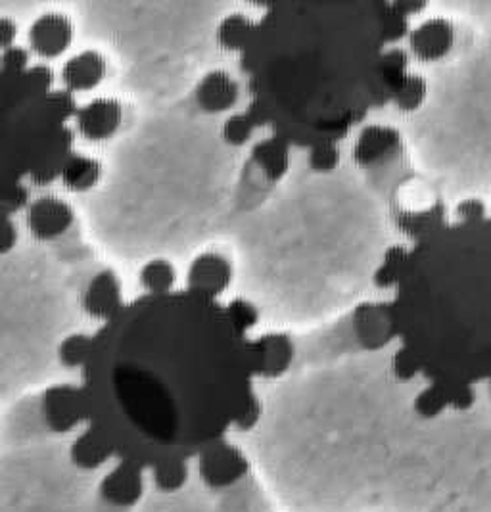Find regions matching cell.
I'll use <instances>...</instances> for the list:
<instances>
[{
  "mask_svg": "<svg viewBox=\"0 0 491 512\" xmlns=\"http://www.w3.org/2000/svg\"><path fill=\"white\" fill-rule=\"evenodd\" d=\"M490 219L417 242L390 302L396 338L428 384L470 386L491 373Z\"/></svg>",
  "mask_w": 491,
  "mask_h": 512,
  "instance_id": "277c9868",
  "label": "cell"
},
{
  "mask_svg": "<svg viewBox=\"0 0 491 512\" xmlns=\"http://www.w3.org/2000/svg\"><path fill=\"white\" fill-rule=\"evenodd\" d=\"M403 139L398 129L382 123H373L361 129L351 148L353 160L363 167H373L376 163L388 162L401 152Z\"/></svg>",
  "mask_w": 491,
  "mask_h": 512,
  "instance_id": "2e32d148",
  "label": "cell"
},
{
  "mask_svg": "<svg viewBox=\"0 0 491 512\" xmlns=\"http://www.w3.org/2000/svg\"><path fill=\"white\" fill-rule=\"evenodd\" d=\"M390 374L399 384H409L421 376V369H419L417 361L407 351L398 348L390 359Z\"/></svg>",
  "mask_w": 491,
  "mask_h": 512,
  "instance_id": "4dcf8cb0",
  "label": "cell"
},
{
  "mask_svg": "<svg viewBox=\"0 0 491 512\" xmlns=\"http://www.w3.org/2000/svg\"><path fill=\"white\" fill-rule=\"evenodd\" d=\"M240 87L231 73L208 71L194 89V102L206 114H225L236 106Z\"/></svg>",
  "mask_w": 491,
  "mask_h": 512,
  "instance_id": "ac0fdd59",
  "label": "cell"
},
{
  "mask_svg": "<svg viewBox=\"0 0 491 512\" xmlns=\"http://www.w3.org/2000/svg\"><path fill=\"white\" fill-rule=\"evenodd\" d=\"M474 411L290 413L259 432V463L292 512H491L490 440Z\"/></svg>",
  "mask_w": 491,
  "mask_h": 512,
  "instance_id": "7a4b0ae2",
  "label": "cell"
},
{
  "mask_svg": "<svg viewBox=\"0 0 491 512\" xmlns=\"http://www.w3.org/2000/svg\"><path fill=\"white\" fill-rule=\"evenodd\" d=\"M248 340L188 290L125 303L81 369L85 426L144 474L192 465L259 397Z\"/></svg>",
  "mask_w": 491,
  "mask_h": 512,
  "instance_id": "6da1fadb",
  "label": "cell"
},
{
  "mask_svg": "<svg viewBox=\"0 0 491 512\" xmlns=\"http://www.w3.org/2000/svg\"><path fill=\"white\" fill-rule=\"evenodd\" d=\"M18 225L12 217H0V256L10 254L18 244Z\"/></svg>",
  "mask_w": 491,
  "mask_h": 512,
  "instance_id": "836d02e7",
  "label": "cell"
},
{
  "mask_svg": "<svg viewBox=\"0 0 491 512\" xmlns=\"http://www.w3.org/2000/svg\"><path fill=\"white\" fill-rule=\"evenodd\" d=\"M75 96L54 87L45 64L20 73L0 71V217L31 202V188L60 179L73 154Z\"/></svg>",
  "mask_w": 491,
  "mask_h": 512,
  "instance_id": "5b68a950",
  "label": "cell"
},
{
  "mask_svg": "<svg viewBox=\"0 0 491 512\" xmlns=\"http://www.w3.org/2000/svg\"><path fill=\"white\" fill-rule=\"evenodd\" d=\"M73 123L79 135L91 142L110 140L123 123V106L116 98H94L77 108Z\"/></svg>",
  "mask_w": 491,
  "mask_h": 512,
  "instance_id": "7c38bea8",
  "label": "cell"
},
{
  "mask_svg": "<svg viewBox=\"0 0 491 512\" xmlns=\"http://www.w3.org/2000/svg\"><path fill=\"white\" fill-rule=\"evenodd\" d=\"M129 512H273V505L254 474L223 489L208 488L192 474L177 491H146Z\"/></svg>",
  "mask_w": 491,
  "mask_h": 512,
  "instance_id": "8992f818",
  "label": "cell"
},
{
  "mask_svg": "<svg viewBox=\"0 0 491 512\" xmlns=\"http://www.w3.org/2000/svg\"><path fill=\"white\" fill-rule=\"evenodd\" d=\"M73 41V24L66 14L47 12L39 16L29 29V47L45 58L54 60L62 56Z\"/></svg>",
  "mask_w": 491,
  "mask_h": 512,
  "instance_id": "9a60e30c",
  "label": "cell"
},
{
  "mask_svg": "<svg viewBox=\"0 0 491 512\" xmlns=\"http://www.w3.org/2000/svg\"><path fill=\"white\" fill-rule=\"evenodd\" d=\"M75 221V211L58 196H41L25 208V223L37 240L50 242L68 233Z\"/></svg>",
  "mask_w": 491,
  "mask_h": 512,
  "instance_id": "8fae6325",
  "label": "cell"
},
{
  "mask_svg": "<svg viewBox=\"0 0 491 512\" xmlns=\"http://www.w3.org/2000/svg\"><path fill=\"white\" fill-rule=\"evenodd\" d=\"M68 459L75 468L91 474H100L116 463L112 449L87 426L71 440Z\"/></svg>",
  "mask_w": 491,
  "mask_h": 512,
  "instance_id": "ffe728a7",
  "label": "cell"
},
{
  "mask_svg": "<svg viewBox=\"0 0 491 512\" xmlns=\"http://www.w3.org/2000/svg\"><path fill=\"white\" fill-rule=\"evenodd\" d=\"M31 66V56L29 50L24 47L6 48L0 52V71H8V73H20Z\"/></svg>",
  "mask_w": 491,
  "mask_h": 512,
  "instance_id": "1f68e13d",
  "label": "cell"
},
{
  "mask_svg": "<svg viewBox=\"0 0 491 512\" xmlns=\"http://www.w3.org/2000/svg\"><path fill=\"white\" fill-rule=\"evenodd\" d=\"M231 284L233 265L219 252H204L194 257L188 267L187 290L196 296L217 300L227 292Z\"/></svg>",
  "mask_w": 491,
  "mask_h": 512,
  "instance_id": "30bf717a",
  "label": "cell"
},
{
  "mask_svg": "<svg viewBox=\"0 0 491 512\" xmlns=\"http://www.w3.org/2000/svg\"><path fill=\"white\" fill-rule=\"evenodd\" d=\"M396 6V10L401 12L405 18H411V16H417L419 12H422L426 8V2H392Z\"/></svg>",
  "mask_w": 491,
  "mask_h": 512,
  "instance_id": "d590c367",
  "label": "cell"
},
{
  "mask_svg": "<svg viewBox=\"0 0 491 512\" xmlns=\"http://www.w3.org/2000/svg\"><path fill=\"white\" fill-rule=\"evenodd\" d=\"M91 344H93V334L87 332H73L70 336H66L60 346H58V363L68 369V371H81L89 351H91Z\"/></svg>",
  "mask_w": 491,
  "mask_h": 512,
  "instance_id": "4316f807",
  "label": "cell"
},
{
  "mask_svg": "<svg viewBox=\"0 0 491 512\" xmlns=\"http://www.w3.org/2000/svg\"><path fill=\"white\" fill-rule=\"evenodd\" d=\"M16 37H18V25L12 18L2 16L0 18V52L6 48L16 45Z\"/></svg>",
  "mask_w": 491,
  "mask_h": 512,
  "instance_id": "e575fe53",
  "label": "cell"
},
{
  "mask_svg": "<svg viewBox=\"0 0 491 512\" xmlns=\"http://www.w3.org/2000/svg\"><path fill=\"white\" fill-rule=\"evenodd\" d=\"M139 280L148 296H165L175 292L177 269L167 259H152L142 267Z\"/></svg>",
  "mask_w": 491,
  "mask_h": 512,
  "instance_id": "cb8c5ba5",
  "label": "cell"
},
{
  "mask_svg": "<svg viewBox=\"0 0 491 512\" xmlns=\"http://www.w3.org/2000/svg\"><path fill=\"white\" fill-rule=\"evenodd\" d=\"M386 2L275 4L256 22L240 68L248 116L290 146L338 142L390 104L384 75Z\"/></svg>",
  "mask_w": 491,
  "mask_h": 512,
  "instance_id": "3957f363",
  "label": "cell"
},
{
  "mask_svg": "<svg viewBox=\"0 0 491 512\" xmlns=\"http://www.w3.org/2000/svg\"><path fill=\"white\" fill-rule=\"evenodd\" d=\"M192 463L194 478H198L208 488H229L252 474L248 457L229 440L211 445L210 449L198 455Z\"/></svg>",
  "mask_w": 491,
  "mask_h": 512,
  "instance_id": "52a82bcc",
  "label": "cell"
},
{
  "mask_svg": "<svg viewBox=\"0 0 491 512\" xmlns=\"http://www.w3.org/2000/svg\"><path fill=\"white\" fill-rule=\"evenodd\" d=\"M100 179H102V163L93 156L73 152L62 165L58 181H62V185L71 192H87L96 187Z\"/></svg>",
  "mask_w": 491,
  "mask_h": 512,
  "instance_id": "7402d4cb",
  "label": "cell"
},
{
  "mask_svg": "<svg viewBox=\"0 0 491 512\" xmlns=\"http://www.w3.org/2000/svg\"><path fill=\"white\" fill-rule=\"evenodd\" d=\"M225 313L234 326L236 332L246 336L252 328H256L259 323L258 307L244 298H234L225 305Z\"/></svg>",
  "mask_w": 491,
  "mask_h": 512,
  "instance_id": "f1b7e54d",
  "label": "cell"
},
{
  "mask_svg": "<svg viewBox=\"0 0 491 512\" xmlns=\"http://www.w3.org/2000/svg\"><path fill=\"white\" fill-rule=\"evenodd\" d=\"M250 165L258 169L269 185L279 183L290 169V144L277 135L259 140L252 150Z\"/></svg>",
  "mask_w": 491,
  "mask_h": 512,
  "instance_id": "44dd1931",
  "label": "cell"
},
{
  "mask_svg": "<svg viewBox=\"0 0 491 512\" xmlns=\"http://www.w3.org/2000/svg\"><path fill=\"white\" fill-rule=\"evenodd\" d=\"M342 160L338 142H319L309 148L307 162L315 173H332Z\"/></svg>",
  "mask_w": 491,
  "mask_h": 512,
  "instance_id": "f546056e",
  "label": "cell"
},
{
  "mask_svg": "<svg viewBox=\"0 0 491 512\" xmlns=\"http://www.w3.org/2000/svg\"><path fill=\"white\" fill-rule=\"evenodd\" d=\"M256 129H258V125L254 123L252 117L248 116V112H238L223 121L221 137L229 146L240 148L252 140Z\"/></svg>",
  "mask_w": 491,
  "mask_h": 512,
  "instance_id": "83f0119b",
  "label": "cell"
},
{
  "mask_svg": "<svg viewBox=\"0 0 491 512\" xmlns=\"http://www.w3.org/2000/svg\"><path fill=\"white\" fill-rule=\"evenodd\" d=\"M108 73V62L98 50H83L64 64L62 81L68 93H87L96 89Z\"/></svg>",
  "mask_w": 491,
  "mask_h": 512,
  "instance_id": "d6986e66",
  "label": "cell"
},
{
  "mask_svg": "<svg viewBox=\"0 0 491 512\" xmlns=\"http://www.w3.org/2000/svg\"><path fill=\"white\" fill-rule=\"evenodd\" d=\"M351 323L363 350H380L396 338L390 302L361 303L353 311Z\"/></svg>",
  "mask_w": 491,
  "mask_h": 512,
  "instance_id": "4fadbf2b",
  "label": "cell"
},
{
  "mask_svg": "<svg viewBox=\"0 0 491 512\" xmlns=\"http://www.w3.org/2000/svg\"><path fill=\"white\" fill-rule=\"evenodd\" d=\"M248 348L256 378H281L296 361V344L282 332H271L256 340H248Z\"/></svg>",
  "mask_w": 491,
  "mask_h": 512,
  "instance_id": "9c48e42d",
  "label": "cell"
},
{
  "mask_svg": "<svg viewBox=\"0 0 491 512\" xmlns=\"http://www.w3.org/2000/svg\"><path fill=\"white\" fill-rule=\"evenodd\" d=\"M407 256H409V248H405L403 244H394L384 252L380 265L376 267L375 277H373L376 288H380V290L396 288Z\"/></svg>",
  "mask_w": 491,
  "mask_h": 512,
  "instance_id": "484cf974",
  "label": "cell"
},
{
  "mask_svg": "<svg viewBox=\"0 0 491 512\" xmlns=\"http://www.w3.org/2000/svg\"><path fill=\"white\" fill-rule=\"evenodd\" d=\"M409 50L422 62H438L455 45V25L447 18H428L409 31Z\"/></svg>",
  "mask_w": 491,
  "mask_h": 512,
  "instance_id": "e0dca14e",
  "label": "cell"
},
{
  "mask_svg": "<svg viewBox=\"0 0 491 512\" xmlns=\"http://www.w3.org/2000/svg\"><path fill=\"white\" fill-rule=\"evenodd\" d=\"M488 219V210L482 200L468 198L457 206V223H480Z\"/></svg>",
  "mask_w": 491,
  "mask_h": 512,
  "instance_id": "d6a6232c",
  "label": "cell"
},
{
  "mask_svg": "<svg viewBox=\"0 0 491 512\" xmlns=\"http://www.w3.org/2000/svg\"><path fill=\"white\" fill-rule=\"evenodd\" d=\"M83 309L96 321L108 323L123 309V286L116 271L102 269L87 282L83 290Z\"/></svg>",
  "mask_w": 491,
  "mask_h": 512,
  "instance_id": "5bb4252c",
  "label": "cell"
},
{
  "mask_svg": "<svg viewBox=\"0 0 491 512\" xmlns=\"http://www.w3.org/2000/svg\"><path fill=\"white\" fill-rule=\"evenodd\" d=\"M256 22L242 12L227 14L217 25V43L223 50L242 52L254 35Z\"/></svg>",
  "mask_w": 491,
  "mask_h": 512,
  "instance_id": "603a6c76",
  "label": "cell"
},
{
  "mask_svg": "<svg viewBox=\"0 0 491 512\" xmlns=\"http://www.w3.org/2000/svg\"><path fill=\"white\" fill-rule=\"evenodd\" d=\"M426 98H428V81L422 77L421 73L409 71L399 81L396 91L392 94L390 104H394L403 114H411V112L421 110Z\"/></svg>",
  "mask_w": 491,
  "mask_h": 512,
  "instance_id": "d4e9b609",
  "label": "cell"
},
{
  "mask_svg": "<svg viewBox=\"0 0 491 512\" xmlns=\"http://www.w3.org/2000/svg\"><path fill=\"white\" fill-rule=\"evenodd\" d=\"M39 415L45 430L54 436H68L75 432L87 422L81 388L75 384L50 386L39 401Z\"/></svg>",
  "mask_w": 491,
  "mask_h": 512,
  "instance_id": "ba28073f",
  "label": "cell"
}]
</instances>
